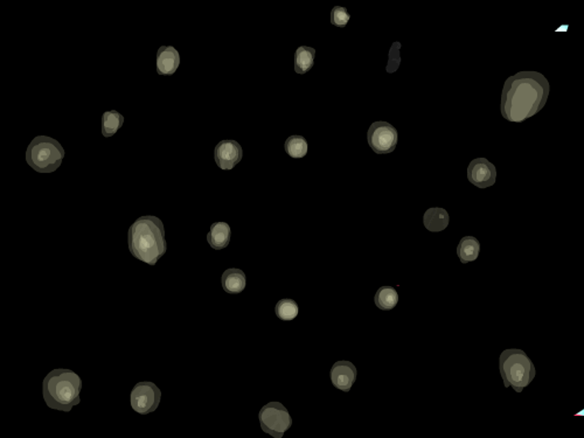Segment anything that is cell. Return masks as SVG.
<instances>
[{"label": "cell", "mask_w": 584, "mask_h": 438, "mask_svg": "<svg viewBox=\"0 0 584 438\" xmlns=\"http://www.w3.org/2000/svg\"><path fill=\"white\" fill-rule=\"evenodd\" d=\"M549 90L548 80L539 72H519L511 76L502 88V117L514 123L531 119L545 108Z\"/></svg>", "instance_id": "1"}, {"label": "cell", "mask_w": 584, "mask_h": 438, "mask_svg": "<svg viewBox=\"0 0 584 438\" xmlns=\"http://www.w3.org/2000/svg\"><path fill=\"white\" fill-rule=\"evenodd\" d=\"M468 179L478 188L491 187L497 180V168L489 159H473L468 168Z\"/></svg>", "instance_id": "9"}, {"label": "cell", "mask_w": 584, "mask_h": 438, "mask_svg": "<svg viewBox=\"0 0 584 438\" xmlns=\"http://www.w3.org/2000/svg\"><path fill=\"white\" fill-rule=\"evenodd\" d=\"M499 372L506 388L522 393L535 379L536 369L522 349H505L499 358Z\"/></svg>", "instance_id": "4"}, {"label": "cell", "mask_w": 584, "mask_h": 438, "mask_svg": "<svg viewBox=\"0 0 584 438\" xmlns=\"http://www.w3.org/2000/svg\"><path fill=\"white\" fill-rule=\"evenodd\" d=\"M275 313H276L278 319L284 320V322H291L298 316L299 307L294 300L283 298V300H278V303L276 304Z\"/></svg>", "instance_id": "21"}, {"label": "cell", "mask_w": 584, "mask_h": 438, "mask_svg": "<svg viewBox=\"0 0 584 438\" xmlns=\"http://www.w3.org/2000/svg\"><path fill=\"white\" fill-rule=\"evenodd\" d=\"M243 148L234 139H224L215 146L214 159L219 168L229 171L241 162Z\"/></svg>", "instance_id": "10"}, {"label": "cell", "mask_w": 584, "mask_h": 438, "mask_svg": "<svg viewBox=\"0 0 584 438\" xmlns=\"http://www.w3.org/2000/svg\"><path fill=\"white\" fill-rule=\"evenodd\" d=\"M331 381L332 385L343 392H350L352 385L357 380V367L346 360L337 361L331 368Z\"/></svg>", "instance_id": "11"}, {"label": "cell", "mask_w": 584, "mask_h": 438, "mask_svg": "<svg viewBox=\"0 0 584 438\" xmlns=\"http://www.w3.org/2000/svg\"><path fill=\"white\" fill-rule=\"evenodd\" d=\"M331 23L339 28H343L347 26V23L350 21L351 14L348 13L346 7L334 6L331 11Z\"/></svg>", "instance_id": "22"}, {"label": "cell", "mask_w": 584, "mask_h": 438, "mask_svg": "<svg viewBox=\"0 0 584 438\" xmlns=\"http://www.w3.org/2000/svg\"><path fill=\"white\" fill-rule=\"evenodd\" d=\"M367 141L370 148L378 155L392 153L397 146V130L387 122H374L367 132Z\"/></svg>", "instance_id": "8"}, {"label": "cell", "mask_w": 584, "mask_h": 438, "mask_svg": "<svg viewBox=\"0 0 584 438\" xmlns=\"http://www.w3.org/2000/svg\"><path fill=\"white\" fill-rule=\"evenodd\" d=\"M65 148L57 139L37 136L26 150V162L38 173H53L62 164Z\"/></svg>", "instance_id": "5"}, {"label": "cell", "mask_w": 584, "mask_h": 438, "mask_svg": "<svg viewBox=\"0 0 584 438\" xmlns=\"http://www.w3.org/2000/svg\"><path fill=\"white\" fill-rule=\"evenodd\" d=\"M374 303L380 310H393L399 303V293L395 290V288L383 285L375 293Z\"/></svg>", "instance_id": "18"}, {"label": "cell", "mask_w": 584, "mask_h": 438, "mask_svg": "<svg viewBox=\"0 0 584 438\" xmlns=\"http://www.w3.org/2000/svg\"><path fill=\"white\" fill-rule=\"evenodd\" d=\"M449 213L444 208H429L423 215V224L426 229L433 233L446 231L449 226Z\"/></svg>", "instance_id": "15"}, {"label": "cell", "mask_w": 584, "mask_h": 438, "mask_svg": "<svg viewBox=\"0 0 584 438\" xmlns=\"http://www.w3.org/2000/svg\"><path fill=\"white\" fill-rule=\"evenodd\" d=\"M231 238V226L227 222L219 221L211 226L207 234V242L214 251H222L229 246Z\"/></svg>", "instance_id": "13"}, {"label": "cell", "mask_w": 584, "mask_h": 438, "mask_svg": "<svg viewBox=\"0 0 584 438\" xmlns=\"http://www.w3.org/2000/svg\"><path fill=\"white\" fill-rule=\"evenodd\" d=\"M124 124V116L116 110H109L102 115V135L106 138L113 137Z\"/></svg>", "instance_id": "19"}, {"label": "cell", "mask_w": 584, "mask_h": 438, "mask_svg": "<svg viewBox=\"0 0 584 438\" xmlns=\"http://www.w3.org/2000/svg\"><path fill=\"white\" fill-rule=\"evenodd\" d=\"M81 378L72 369H54L43 379V400L50 409L68 412L81 403Z\"/></svg>", "instance_id": "3"}, {"label": "cell", "mask_w": 584, "mask_h": 438, "mask_svg": "<svg viewBox=\"0 0 584 438\" xmlns=\"http://www.w3.org/2000/svg\"><path fill=\"white\" fill-rule=\"evenodd\" d=\"M284 148L291 158L299 159L304 158L307 155L309 146H307V139L304 138L303 136L294 135L290 136L285 141Z\"/></svg>", "instance_id": "20"}, {"label": "cell", "mask_w": 584, "mask_h": 438, "mask_svg": "<svg viewBox=\"0 0 584 438\" xmlns=\"http://www.w3.org/2000/svg\"><path fill=\"white\" fill-rule=\"evenodd\" d=\"M480 253V243L473 236H464L457 247V256L463 264L477 260Z\"/></svg>", "instance_id": "16"}, {"label": "cell", "mask_w": 584, "mask_h": 438, "mask_svg": "<svg viewBox=\"0 0 584 438\" xmlns=\"http://www.w3.org/2000/svg\"><path fill=\"white\" fill-rule=\"evenodd\" d=\"M128 247L137 260L155 265L167 249L162 221L152 215L137 219L128 231Z\"/></svg>", "instance_id": "2"}, {"label": "cell", "mask_w": 584, "mask_h": 438, "mask_svg": "<svg viewBox=\"0 0 584 438\" xmlns=\"http://www.w3.org/2000/svg\"><path fill=\"white\" fill-rule=\"evenodd\" d=\"M162 400V392L157 385L150 381L138 383L132 388L130 394L131 408L141 415H148L155 412Z\"/></svg>", "instance_id": "7"}, {"label": "cell", "mask_w": 584, "mask_h": 438, "mask_svg": "<svg viewBox=\"0 0 584 438\" xmlns=\"http://www.w3.org/2000/svg\"><path fill=\"white\" fill-rule=\"evenodd\" d=\"M221 285L229 295H238L247 287V277L241 269L229 268L222 274Z\"/></svg>", "instance_id": "14"}, {"label": "cell", "mask_w": 584, "mask_h": 438, "mask_svg": "<svg viewBox=\"0 0 584 438\" xmlns=\"http://www.w3.org/2000/svg\"><path fill=\"white\" fill-rule=\"evenodd\" d=\"M258 420L262 430L274 438L283 437L292 425L290 414L281 402H270L262 407Z\"/></svg>", "instance_id": "6"}, {"label": "cell", "mask_w": 584, "mask_h": 438, "mask_svg": "<svg viewBox=\"0 0 584 438\" xmlns=\"http://www.w3.org/2000/svg\"><path fill=\"white\" fill-rule=\"evenodd\" d=\"M180 55L173 46H162L157 52V73L170 76L178 70Z\"/></svg>", "instance_id": "12"}, {"label": "cell", "mask_w": 584, "mask_h": 438, "mask_svg": "<svg viewBox=\"0 0 584 438\" xmlns=\"http://www.w3.org/2000/svg\"><path fill=\"white\" fill-rule=\"evenodd\" d=\"M316 50L312 47H298L294 53V72L297 74H307L314 65Z\"/></svg>", "instance_id": "17"}]
</instances>
